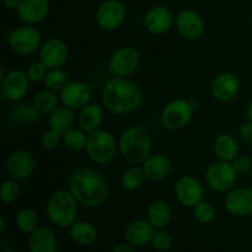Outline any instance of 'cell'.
Segmentation results:
<instances>
[{
  "instance_id": "603a6c76",
  "label": "cell",
  "mask_w": 252,
  "mask_h": 252,
  "mask_svg": "<svg viewBox=\"0 0 252 252\" xmlns=\"http://www.w3.org/2000/svg\"><path fill=\"white\" fill-rule=\"evenodd\" d=\"M27 246L30 252H57L58 241L51 229L42 226L30 234Z\"/></svg>"
},
{
  "instance_id": "484cf974",
  "label": "cell",
  "mask_w": 252,
  "mask_h": 252,
  "mask_svg": "<svg viewBox=\"0 0 252 252\" xmlns=\"http://www.w3.org/2000/svg\"><path fill=\"white\" fill-rule=\"evenodd\" d=\"M147 218L155 229H164L171 220V208L165 201L157 199L148 207Z\"/></svg>"
},
{
  "instance_id": "60d3db41",
  "label": "cell",
  "mask_w": 252,
  "mask_h": 252,
  "mask_svg": "<svg viewBox=\"0 0 252 252\" xmlns=\"http://www.w3.org/2000/svg\"><path fill=\"white\" fill-rule=\"evenodd\" d=\"M239 134H240L241 139L248 144L252 145V122L248 121V122L243 123L239 128Z\"/></svg>"
},
{
  "instance_id": "74e56055",
  "label": "cell",
  "mask_w": 252,
  "mask_h": 252,
  "mask_svg": "<svg viewBox=\"0 0 252 252\" xmlns=\"http://www.w3.org/2000/svg\"><path fill=\"white\" fill-rule=\"evenodd\" d=\"M172 239L171 236L169 235L165 231H158V233L154 234L152 239V245L155 250L158 251H166L171 248Z\"/></svg>"
},
{
  "instance_id": "6da1fadb",
  "label": "cell",
  "mask_w": 252,
  "mask_h": 252,
  "mask_svg": "<svg viewBox=\"0 0 252 252\" xmlns=\"http://www.w3.org/2000/svg\"><path fill=\"white\" fill-rule=\"evenodd\" d=\"M142 90L137 83L128 78L110 79L102 89V105L110 113L125 116L137 110L142 103Z\"/></svg>"
},
{
  "instance_id": "e575fe53",
  "label": "cell",
  "mask_w": 252,
  "mask_h": 252,
  "mask_svg": "<svg viewBox=\"0 0 252 252\" xmlns=\"http://www.w3.org/2000/svg\"><path fill=\"white\" fill-rule=\"evenodd\" d=\"M193 217L197 221L202 224H208L216 219L217 211L213 204L208 201H202L193 207Z\"/></svg>"
},
{
  "instance_id": "b9f144b4",
  "label": "cell",
  "mask_w": 252,
  "mask_h": 252,
  "mask_svg": "<svg viewBox=\"0 0 252 252\" xmlns=\"http://www.w3.org/2000/svg\"><path fill=\"white\" fill-rule=\"evenodd\" d=\"M20 4H21V0H4V5L9 10H15L16 11L19 9Z\"/></svg>"
},
{
  "instance_id": "f1b7e54d",
  "label": "cell",
  "mask_w": 252,
  "mask_h": 252,
  "mask_svg": "<svg viewBox=\"0 0 252 252\" xmlns=\"http://www.w3.org/2000/svg\"><path fill=\"white\" fill-rule=\"evenodd\" d=\"M59 101H61V95H58V93L44 89L36 94L32 100V105L41 115H51L59 106Z\"/></svg>"
},
{
  "instance_id": "5bb4252c",
  "label": "cell",
  "mask_w": 252,
  "mask_h": 252,
  "mask_svg": "<svg viewBox=\"0 0 252 252\" xmlns=\"http://www.w3.org/2000/svg\"><path fill=\"white\" fill-rule=\"evenodd\" d=\"M69 56V49L65 42L61 38H49L42 44L39 49V61L48 69L62 68Z\"/></svg>"
},
{
  "instance_id": "7a4b0ae2",
  "label": "cell",
  "mask_w": 252,
  "mask_h": 252,
  "mask_svg": "<svg viewBox=\"0 0 252 252\" xmlns=\"http://www.w3.org/2000/svg\"><path fill=\"white\" fill-rule=\"evenodd\" d=\"M69 189L79 204L89 208L102 206L110 194L106 179L93 167H83L74 171L69 180Z\"/></svg>"
},
{
  "instance_id": "30bf717a",
  "label": "cell",
  "mask_w": 252,
  "mask_h": 252,
  "mask_svg": "<svg viewBox=\"0 0 252 252\" xmlns=\"http://www.w3.org/2000/svg\"><path fill=\"white\" fill-rule=\"evenodd\" d=\"M1 96L11 102L24 100L30 91V79L26 71L14 69L5 74L1 79Z\"/></svg>"
},
{
  "instance_id": "4dcf8cb0",
  "label": "cell",
  "mask_w": 252,
  "mask_h": 252,
  "mask_svg": "<svg viewBox=\"0 0 252 252\" xmlns=\"http://www.w3.org/2000/svg\"><path fill=\"white\" fill-rule=\"evenodd\" d=\"M15 223L20 231L25 234H31L38 228V216L31 208H22L17 212L15 217Z\"/></svg>"
},
{
  "instance_id": "f6af8a7d",
  "label": "cell",
  "mask_w": 252,
  "mask_h": 252,
  "mask_svg": "<svg viewBox=\"0 0 252 252\" xmlns=\"http://www.w3.org/2000/svg\"><path fill=\"white\" fill-rule=\"evenodd\" d=\"M5 229V219L4 217H0V233H4Z\"/></svg>"
},
{
  "instance_id": "9c48e42d",
  "label": "cell",
  "mask_w": 252,
  "mask_h": 252,
  "mask_svg": "<svg viewBox=\"0 0 252 252\" xmlns=\"http://www.w3.org/2000/svg\"><path fill=\"white\" fill-rule=\"evenodd\" d=\"M140 64V54L134 47L122 46L116 49L108 59V69L112 75L128 78L134 74Z\"/></svg>"
},
{
  "instance_id": "7bdbcfd3",
  "label": "cell",
  "mask_w": 252,
  "mask_h": 252,
  "mask_svg": "<svg viewBox=\"0 0 252 252\" xmlns=\"http://www.w3.org/2000/svg\"><path fill=\"white\" fill-rule=\"evenodd\" d=\"M112 252H135L133 246H130L129 244H121V245L116 246L115 250Z\"/></svg>"
},
{
  "instance_id": "836d02e7",
  "label": "cell",
  "mask_w": 252,
  "mask_h": 252,
  "mask_svg": "<svg viewBox=\"0 0 252 252\" xmlns=\"http://www.w3.org/2000/svg\"><path fill=\"white\" fill-rule=\"evenodd\" d=\"M21 196L19 181L16 180H5L0 186V201L5 204H12Z\"/></svg>"
},
{
  "instance_id": "8992f818",
  "label": "cell",
  "mask_w": 252,
  "mask_h": 252,
  "mask_svg": "<svg viewBox=\"0 0 252 252\" xmlns=\"http://www.w3.org/2000/svg\"><path fill=\"white\" fill-rule=\"evenodd\" d=\"M193 106L191 101L185 98H175L165 105L161 112V123L166 129L180 130L186 127L193 116Z\"/></svg>"
},
{
  "instance_id": "ba28073f",
  "label": "cell",
  "mask_w": 252,
  "mask_h": 252,
  "mask_svg": "<svg viewBox=\"0 0 252 252\" xmlns=\"http://www.w3.org/2000/svg\"><path fill=\"white\" fill-rule=\"evenodd\" d=\"M9 44L16 54L29 56L41 49L42 34L32 25H24L12 30L9 36Z\"/></svg>"
},
{
  "instance_id": "e0dca14e",
  "label": "cell",
  "mask_w": 252,
  "mask_h": 252,
  "mask_svg": "<svg viewBox=\"0 0 252 252\" xmlns=\"http://www.w3.org/2000/svg\"><path fill=\"white\" fill-rule=\"evenodd\" d=\"M174 24V15L171 10L162 5L153 6L148 10L143 19L145 30L153 34H164L169 31Z\"/></svg>"
},
{
  "instance_id": "83f0119b",
  "label": "cell",
  "mask_w": 252,
  "mask_h": 252,
  "mask_svg": "<svg viewBox=\"0 0 252 252\" xmlns=\"http://www.w3.org/2000/svg\"><path fill=\"white\" fill-rule=\"evenodd\" d=\"M69 234H70V238L80 245H90L97 239L98 235L96 226L93 223L84 220H76L69 228Z\"/></svg>"
},
{
  "instance_id": "1f68e13d",
  "label": "cell",
  "mask_w": 252,
  "mask_h": 252,
  "mask_svg": "<svg viewBox=\"0 0 252 252\" xmlns=\"http://www.w3.org/2000/svg\"><path fill=\"white\" fill-rule=\"evenodd\" d=\"M145 175L139 166H132L126 170L121 176V185L126 191H135L142 186Z\"/></svg>"
},
{
  "instance_id": "7402d4cb",
  "label": "cell",
  "mask_w": 252,
  "mask_h": 252,
  "mask_svg": "<svg viewBox=\"0 0 252 252\" xmlns=\"http://www.w3.org/2000/svg\"><path fill=\"white\" fill-rule=\"evenodd\" d=\"M154 229V226L148 220L143 219L134 220L126 229V240L133 248H142L148 243H152V239L155 234Z\"/></svg>"
},
{
  "instance_id": "bcb514c9",
  "label": "cell",
  "mask_w": 252,
  "mask_h": 252,
  "mask_svg": "<svg viewBox=\"0 0 252 252\" xmlns=\"http://www.w3.org/2000/svg\"><path fill=\"white\" fill-rule=\"evenodd\" d=\"M4 252H19V251H16V250H6V251H4Z\"/></svg>"
},
{
  "instance_id": "d590c367",
  "label": "cell",
  "mask_w": 252,
  "mask_h": 252,
  "mask_svg": "<svg viewBox=\"0 0 252 252\" xmlns=\"http://www.w3.org/2000/svg\"><path fill=\"white\" fill-rule=\"evenodd\" d=\"M48 70L49 69L47 68L41 61L33 62V63H31L29 66H27L26 75L29 76L31 83H39V81L44 80Z\"/></svg>"
},
{
  "instance_id": "d6986e66",
  "label": "cell",
  "mask_w": 252,
  "mask_h": 252,
  "mask_svg": "<svg viewBox=\"0 0 252 252\" xmlns=\"http://www.w3.org/2000/svg\"><path fill=\"white\" fill-rule=\"evenodd\" d=\"M240 83L233 73H220L214 78L211 85V93L216 100L229 102L238 96Z\"/></svg>"
},
{
  "instance_id": "3957f363",
  "label": "cell",
  "mask_w": 252,
  "mask_h": 252,
  "mask_svg": "<svg viewBox=\"0 0 252 252\" xmlns=\"http://www.w3.org/2000/svg\"><path fill=\"white\" fill-rule=\"evenodd\" d=\"M118 150L129 164H143L152 153V139L148 130L138 126L127 128L118 139Z\"/></svg>"
},
{
  "instance_id": "52a82bcc",
  "label": "cell",
  "mask_w": 252,
  "mask_h": 252,
  "mask_svg": "<svg viewBox=\"0 0 252 252\" xmlns=\"http://www.w3.org/2000/svg\"><path fill=\"white\" fill-rule=\"evenodd\" d=\"M238 174L233 164L224 160L214 161L207 167L206 182L209 189L216 192H229L234 189Z\"/></svg>"
},
{
  "instance_id": "8fae6325",
  "label": "cell",
  "mask_w": 252,
  "mask_h": 252,
  "mask_svg": "<svg viewBox=\"0 0 252 252\" xmlns=\"http://www.w3.org/2000/svg\"><path fill=\"white\" fill-rule=\"evenodd\" d=\"M125 19L126 9L121 0H105L96 10V22L105 31L120 29Z\"/></svg>"
},
{
  "instance_id": "ee69618b",
  "label": "cell",
  "mask_w": 252,
  "mask_h": 252,
  "mask_svg": "<svg viewBox=\"0 0 252 252\" xmlns=\"http://www.w3.org/2000/svg\"><path fill=\"white\" fill-rule=\"evenodd\" d=\"M246 117H248V121L252 122V100L249 102L248 107H246Z\"/></svg>"
},
{
  "instance_id": "7dc6e473",
  "label": "cell",
  "mask_w": 252,
  "mask_h": 252,
  "mask_svg": "<svg viewBox=\"0 0 252 252\" xmlns=\"http://www.w3.org/2000/svg\"><path fill=\"white\" fill-rule=\"evenodd\" d=\"M121 1H130V0H121Z\"/></svg>"
},
{
  "instance_id": "9a60e30c",
  "label": "cell",
  "mask_w": 252,
  "mask_h": 252,
  "mask_svg": "<svg viewBox=\"0 0 252 252\" xmlns=\"http://www.w3.org/2000/svg\"><path fill=\"white\" fill-rule=\"evenodd\" d=\"M177 32L189 41H196L203 34L204 22L201 15L192 9H185L177 14L175 20Z\"/></svg>"
},
{
  "instance_id": "7c38bea8",
  "label": "cell",
  "mask_w": 252,
  "mask_h": 252,
  "mask_svg": "<svg viewBox=\"0 0 252 252\" xmlns=\"http://www.w3.org/2000/svg\"><path fill=\"white\" fill-rule=\"evenodd\" d=\"M36 166V160L31 152L25 149L11 153L5 162V171L9 179L22 181L30 177Z\"/></svg>"
},
{
  "instance_id": "ab89813d",
  "label": "cell",
  "mask_w": 252,
  "mask_h": 252,
  "mask_svg": "<svg viewBox=\"0 0 252 252\" xmlns=\"http://www.w3.org/2000/svg\"><path fill=\"white\" fill-rule=\"evenodd\" d=\"M39 115L41 113L33 107V105L27 106V107H24L21 111V117L25 122L29 123H34L39 118Z\"/></svg>"
},
{
  "instance_id": "44dd1931",
  "label": "cell",
  "mask_w": 252,
  "mask_h": 252,
  "mask_svg": "<svg viewBox=\"0 0 252 252\" xmlns=\"http://www.w3.org/2000/svg\"><path fill=\"white\" fill-rule=\"evenodd\" d=\"M142 169L145 179L155 182L162 181L171 174L172 162L164 154H150L142 164Z\"/></svg>"
},
{
  "instance_id": "f546056e",
  "label": "cell",
  "mask_w": 252,
  "mask_h": 252,
  "mask_svg": "<svg viewBox=\"0 0 252 252\" xmlns=\"http://www.w3.org/2000/svg\"><path fill=\"white\" fill-rule=\"evenodd\" d=\"M62 142L64 147L70 152H81L86 148V142H88V134L85 130L80 128H71L68 132L62 135Z\"/></svg>"
},
{
  "instance_id": "f35d334b",
  "label": "cell",
  "mask_w": 252,
  "mask_h": 252,
  "mask_svg": "<svg viewBox=\"0 0 252 252\" xmlns=\"http://www.w3.org/2000/svg\"><path fill=\"white\" fill-rule=\"evenodd\" d=\"M238 175H246L252 170V159L248 155H239L231 161Z\"/></svg>"
},
{
  "instance_id": "d6a6232c",
  "label": "cell",
  "mask_w": 252,
  "mask_h": 252,
  "mask_svg": "<svg viewBox=\"0 0 252 252\" xmlns=\"http://www.w3.org/2000/svg\"><path fill=\"white\" fill-rule=\"evenodd\" d=\"M43 83L46 89H48V90L61 93V91L65 88L66 84L69 83L68 74H66L62 68L49 69L46 78H44Z\"/></svg>"
},
{
  "instance_id": "277c9868",
  "label": "cell",
  "mask_w": 252,
  "mask_h": 252,
  "mask_svg": "<svg viewBox=\"0 0 252 252\" xmlns=\"http://www.w3.org/2000/svg\"><path fill=\"white\" fill-rule=\"evenodd\" d=\"M78 204L70 189H58L51 194L47 202V217L52 224L59 228H70L76 221Z\"/></svg>"
},
{
  "instance_id": "4316f807",
  "label": "cell",
  "mask_w": 252,
  "mask_h": 252,
  "mask_svg": "<svg viewBox=\"0 0 252 252\" xmlns=\"http://www.w3.org/2000/svg\"><path fill=\"white\" fill-rule=\"evenodd\" d=\"M74 120H75V116H74L73 110H70V108L64 105L58 106L49 115L48 128L57 130V132L63 135L64 133L73 128Z\"/></svg>"
},
{
  "instance_id": "8d00e7d4",
  "label": "cell",
  "mask_w": 252,
  "mask_h": 252,
  "mask_svg": "<svg viewBox=\"0 0 252 252\" xmlns=\"http://www.w3.org/2000/svg\"><path fill=\"white\" fill-rule=\"evenodd\" d=\"M61 140H62L61 133L48 128V129L42 134V138H41L42 148L46 150H54L58 148Z\"/></svg>"
},
{
  "instance_id": "4fadbf2b",
  "label": "cell",
  "mask_w": 252,
  "mask_h": 252,
  "mask_svg": "<svg viewBox=\"0 0 252 252\" xmlns=\"http://www.w3.org/2000/svg\"><path fill=\"white\" fill-rule=\"evenodd\" d=\"M175 194L182 206L193 208L203 201L204 189L201 182L193 176H182L175 185Z\"/></svg>"
},
{
  "instance_id": "d4e9b609",
  "label": "cell",
  "mask_w": 252,
  "mask_h": 252,
  "mask_svg": "<svg viewBox=\"0 0 252 252\" xmlns=\"http://www.w3.org/2000/svg\"><path fill=\"white\" fill-rule=\"evenodd\" d=\"M214 153L219 160L231 162L238 158L240 153V145L236 138L231 134H220L216 139L213 145Z\"/></svg>"
},
{
  "instance_id": "ffe728a7",
  "label": "cell",
  "mask_w": 252,
  "mask_h": 252,
  "mask_svg": "<svg viewBox=\"0 0 252 252\" xmlns=\"http://www.w3.org/2000/svg\"><path fill=\"white\" fill-rule=\"evenodd\" d=\"M19 19L26 25H37L44 21L49 14L48 0H21L16 10Z\"/></svg>"
},
{
  "instance_id": "2e32d148",
  "label": "cell",
  "mask_w": 252,
  "mask_h": 252,
  "mask_svg": "<svg viewBox=\"0 0 252 252\" xmlns=\"http://www.w3.org/2000/svg\"><path fill=\"white\" fill-rule=\"evenodd\" d=\"M61 102L70 110L75 111L85 107L91 101L90 86L83 81H69L65 88L59 93Z\"/></svg>"
},
{
  "instance_id": "ac0fdd59",
  "label": "cell",
  "mask_w": 252,
  "mask_h": 252,
  "mask_svg": "<svg viewBox=\"0 0 252 252\" xmlns=\"http://www.w3.org/2000/svg\"><path fill=\"white\" fill-rule=\"evenodd\" d=\"M225 208L234 217L252 216V189L236 187L228 192L225 197Z\"/></svg>"
},
{
  "instance_id": "5b68a950",
  "label": "cell",
  "mask_w": 252,
  "mask_h": 252,
  "mask_svg": "<svg viewBox=\"0 0 252 252\" xmlns=\"http://www.w3.org/2000/svg\"><path fill=\"white\" fill-rule=\"evenodd\" d=\"M85 150L91 161L97 165H107L117 154L118 143L112 133L98 128L88 134Z\"/></svg>"
},
{
  "instance_id": "cb8c5ba5",
  "label": "cell",
  "mask_w": 252,
  "mask_h": 252,
  "mask_svg": "<svg viewBox=\"0 0 252 252\" xmlns=\"http://www.w3.org/2000/svg\"><path fill=\"white\" fill-rule=\"evenodd\" d=\"M79 126L86 133L98 129L103 121V110L97 103L90 102L79 112Z\"/></svg>"
}]
</instances>
